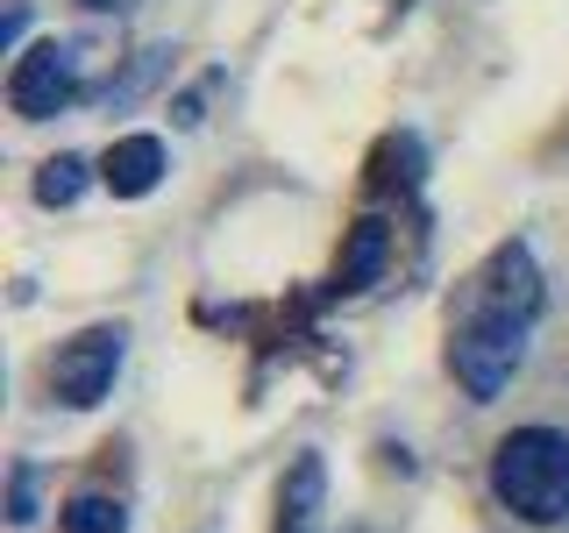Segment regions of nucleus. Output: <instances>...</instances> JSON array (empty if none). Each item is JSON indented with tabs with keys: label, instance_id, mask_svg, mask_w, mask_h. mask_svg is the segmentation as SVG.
Masks as SVG:
<instances>
[{
	"label": "nucleus",
	"instance_id": "1a4fd4ad",
	"mask_svg": "<svg viewBox=\"0 0 569 533\" xmlns=\"http://www.w3.org/2000/svg\"><path fill=\"white\" fill-rule=\"evenodd\" d=\"M58 533H129V505L107 497V491H79L64 505V526Z\"/></svg>",
	"mask_w": 569,
	"mask_h": 533
},
{
	"label": "nucleus",
	"instance_id": "7ed1b4c3",
	"mask_svg": "<svg viewBox=\"0 0 569 533\" xmlns=\"http://www.w3.org/2000/svg\"><path fill=\"white\" fill-rule=\"evenodd\" d=\"M71 100H86V50L58 43V36H50V43H29L8 71V107L22 121H50V114H64Z\"/></svg>",
	"mask_w": 569,
	"mask_h": 533
},
{
	"label": "nucleus",
	"instance_id": "39448f33",
	"mask_svg": "<svg viewBox=\"0 0 569 533\" xmlns=\"http://www.w3.org/2000/svg\"><path fill=\"white\" fill-rule=\"evenodd\" d=\"M470 306L477 313H506V320H541V306H548V292H541V263H533V249L527 242H498L491 249V263L477 271V284H470Z\"/></svg>",
	"mask_w": 569,
	"mask_h": 533
},
{
	"label": "nucleus",
	"instance_id": "0eeeda50",
	"mask_svg": "<svg viewBox=\"0 0 569 533\" xmlns=\"http://www.w3.org/2000/svg\"><path fill=\"white\" fill-rule=\"evenodd\" d=\"M320 512H328V462L307 449L278 484V526L271 533H320Z\"/></svg>",
	"mask_w": 569,
	"mask_h": 533
},
{
	"label": "nucleus",
	"instance_id": "9b49d317",
	"mask_svg": "<svg viewBox=\"0 0 569 533\" xmlns=\"http://www.w3.org/2000/svg\"><path fill=\"white\" fill-rule=\"evenodd\" d=\"M86 178H93L86 157H50V164L36 171V200H43V207H71L86 192Z\"/></svg>",
	"mask_w": 569,
	"mask_h": 533
},
{
	"label": "nucleus",
	"instance_id": "f257e3e1",
	"mask_svg": "<svg viewBox=\"0 0 569 533\" xmlns=\"http://www.w3.org/2000/svg\"><path fill=\"white\" fill-rule=\"evenodd\" d=\"M491 497L527 526L569 520V434L562 426H512L491 449Z\"/></svg>",
	"mask_w": 569,
	"mask_h": 533
},
{
	"label": "nucleus",
	"instance_id": "f8f14e48",
	"mask_svg": "<svg viewBox=\"0 0 569 533\" xmlns=\"http://www.w3.org/2000/svg\"><path fill=\"white\" fill-rule=\"evenodd\" d=\"M164 64H171L164 50H136V58H129V71H121V79H107V86H100L93 100H100V107H129V100L142 93V86H150L157 71H164Z\"/></svg>",
	"mask_w": 569,
	"mask_h": 533
},
{
	"label": "nucleus",
	"instance_id": "20e7f679",
	"mask_svg": "<svg viewBox=\"0 0 569 533\" xmlns=\"http://www.w3.org/2000/svg\"><path fill=\"white\" fill-rule=\"evenodd\" d=\"M121 355H129V328H86L71 334V342L50 355V391H58V405H71V413H93V405L114 391V370Z\"/></svg>",
	"mask_w": 569,
	"mask_h": 533
},
{
	"label": "nucleus",
	"instance_id": "4468645a",
	"mask_svg": "<svg viewBox=\"0 0 569 533\" xmlns=\"http://www.w3.org/2000/svg\"><path fill=\"white\" fill-rule=\"evenodd\" d=\"M22 29H29V8H22V0H14V8H8V22H0V43H22Z\"/></svg>",
	"mask_w": 569,
	"mask_h": 533
},
{
	"label": "nucleus",
	"instance_id": "423d86ee",
	"mask_svg": "<svg viewBox=\"0 0 569 533\" xmlns=\"http://www.w3.org/2000/svg\"><path fill=\"white\" fill-rule=\"evenodd\" d=\"M100 185L114 192V200H142V192L164 185V142L157 135H121L114 150L100 157Z\"/></svg>",
	"mask_w": 569,
	"mask_h": 533
},
{
	"label": "nucleus",
	"instance_id": "6e6552de",
	"mask_svg": "<svg viewBox=\"0 0 569 533\" xmlns=\"http://www.w3.org/2000/svg\"><path fill=\"white\" fill-rule=\"evenodd\" d=\"M385 257H391V228L378 221V213H363V221L349 228V242H342V263H335V284H328V292H342V299L370 292V284L385 278Z\"/></svg>",
	"mask_w": 569,
	"mask_h": 533
},
{
	"label": "nucleus",
	"instance_id": "f03ea898",
	"mask_svg": "<svg viewBox=\"0 0 569 533\" xmlns=\"http://www.w3.org/2000/svg\"><path fill=\"white\" fill-rule=\"evenodd\" d=\"M527 363V320H506V313H462V328L449 334V370L456 384L470 391L477 405H491L498 391L520 378Z\"/></svg>",
	"mask_w": 569,
	"mask_h": 533
},
{
	"label": "nucleus",
	"instance_id": "2eb2a0df",
	"mask_svg": "<svg viewBox=\"0 0 569 533\" xmlns=\"http://www.w3.org/2000/svg\"><path fill=\"white\" fill-rule=\"evenodd\" d=\"M86 8H114L121 14V8H136V0H86Z\"/></svg>",
	"mask_w": 569,
	"mask_h": 533
},
{
	"label": "nucleus",
	"instance_id": "9d476101",
	"mask_svg": "<svg viewBox=\"0 0 569 533\" xmlns=\"http://www.w3.org/2000/svg\"><path fill=\"white\" fill-rule=\"evenodd\" d=\"M420 135H385V150H378V164H370V185H399V192H413L420 185Z\"/></svg>",
	"mask_w": 569,
	"mask_h": 533
},
{
	"label": "nucleus",
	"instance_id": "ddd939ff",
	"mask_svg": "<svg viewBox=\"0 0 569 533\" xmlns=\"http://www.w3.org/2000/svg\"><path fill=\"white\" fill-rule=\"evenodd\" d=\"M8 520L14 526H36V462H14V476H8Z\"/></svg>",
	"mask_w": 569,
	"mask_h": 533
}]
</instances>
